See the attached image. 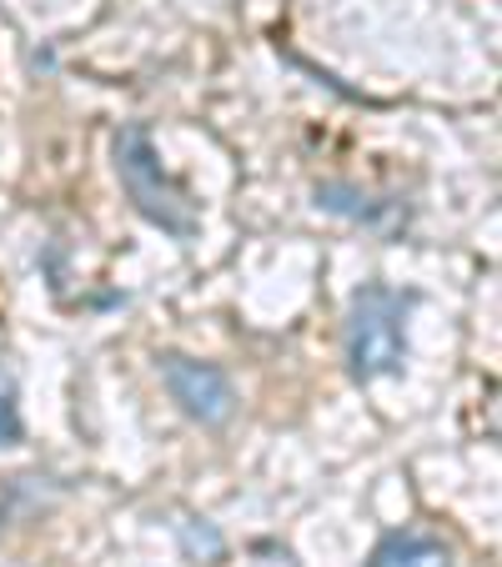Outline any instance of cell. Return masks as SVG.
Listing matches in <instances>:
<instances>
[{"mask_svg":"<svg viewBox=\"0 0 502 567\" xmlns=\"http://www.w3.org/2000/svg\"><path fill=\"white\" fill-rule=\"evenodd\" d=\"M407 311L412 297L392 287H362L347 307V372L352 382H382L407 357Z\"/></svg>","mask_w":502,"mask_h":567,"instance_id":"cell-1","label":"cell"},{"mask_svg":"<svg viewBox=\"0 0 502 567\" xmlns=\"http://www.w3.org/2000/svg\"><path fill=\"white\" fill-rule=\"evenodd\" d=\"M116 176H121V186H126L131 206H136L151 226H161L166 236H182V241L202 231L196 202L172 182V176L161 172L146 126H121L116 131Z\"/></svg>","mask_w":502,"mask_h":567,"instance_id":"cell-2","label":"cell"},{"mask_svg":"<svg viewBox=\"0 0 502 567\" xmlns=\"http://www.w3.org/2000/svg\"><path fill=\"white\" fill-rule=\"evenodd\" d=\"M161 377H166V392L182 402L186 417H196L202 427H222V422L236 412V392H232L222 367L192 362V357H166V362H161Z\"/></svg>","mask_w":502,"mask_h":567,"instance_id":"cell-3","label":"cell"},{"mask_svg":"<svg viewBox=\"0 0 502 567\" xmlns=\"http://www.w3.org/2000/svg\"><path fill=\"white\" fill-rule=\"evenodd\" d=\"M367 567H452V547L432 533H387Z\"/></svg>","mask_w":502,"mask_h":567,"instance_id":"cell-4","label":"cell"},{"mask_svg":"<svg viewBox=\"0 0 502 567\" xmlns=\"http://www.w3.org/2000/svg\"><path fill=\"white\" fill-rule=\"evenodd\" d=\"M21 442V412H16V396L11 386H0V447Z\"/></svg>","mask_w":502,"mask_h":567,"instance_id":"cell-5","label":"cell"}]
</instances>
